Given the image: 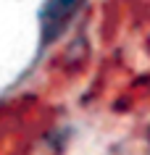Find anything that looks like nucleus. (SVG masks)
Instances as JSON below:
<instances>
[{
	"mask_svg": "<svg viewBox=\"0 0 150 155\" xmlns=\"http://www.w3.org/2000/svg\"><path fill=\"white\" fill-rule=\"evenodd\" d=\"M87 0H42L40 11H37V24H40V40L37 48L48 50L61 34L68 29V24L76 18Z\"/></svg>",
	"mask_w": 150,
	"mask_h": 155,
	"instance_id": "obj_1",
	"label": "nucleus"
}]
</instances>
